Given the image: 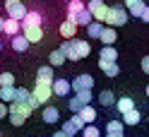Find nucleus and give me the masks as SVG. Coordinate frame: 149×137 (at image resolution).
<instances>
[{"mask_svg": "<svg viewBox=\"0 0 149 137\" xmlns=\"http://www.w3.org/2000/svg\"><path fill=\"white\" fill-rule=\"evenodd\" d=\"M29 115H31V108L26 106L24 101H10V106H7V118H10V123L15 127L24 125Z\"/></svg>", "mask_w": 149, "mask_h": 137, "instance_id": "1", "label": "nucleus"}, {"mask_svg": "<svg viewBox=\"0 0 149 137\" xmlns=\"http://www.w3.org/2000/svg\"><path fill=\"white\" fill-rule=\"evenodd\" d=\"M3 118H7V104L0 101V120H3Z\"/></svg>", "mask_w": 149, "mask_h": 137, "instance_id": "40", "label": "nucleus"}, {"mask_svg": "<svg viewBox=\"0 0 149 137\" xmlns=\"http://www.w3.org/2000/svg\"><path fill=\"white\" fill-rule=\"evenodd\" d=\"M19 29H22V22H19V19H12V17H7V19H3V29H0V34L15 36V34H19Z\"/></svg>", "mask_w": 149, "mask_h": 137, "instance_id": "10", "label": "nucleus"}, {"mask_svg": "<svg viewBox=\"0 0 149 137\" xmlns=\"http://www.w3.org/2000/svg\"><path fill=\"white\" fill-rule=\"evenodd\" d=\"M31 94L39 99V104H48L51 99H53V89H51V82H41V79H36V87Z\"/></svg>", "mask_w": 149, "mask_h": 137, "instance_id": "5", "label": "nucleus"}, {"mask_svg": "<svg viewBox=\"0 0 149 137\" xmlns=\"http://www.w3.org/2000/svg\"><path fill=\"white\" fill-rule=\"evenodd\" d=\"M116 26H106L104 24V29H101V34H99V41L104 43V46H113L116 43Z\"/></svg>", "mask_w": 149, "mask_h": 137, "instance_id": "15", "label": "nucleus"}, {"mask_svg": "<svg viewBox=\"0 0 149 137\" xmlns=\"http://www.w3.org/2000/svg\"><path fill=\"white\" fill-rule=\"evenodd\" d=\"M0 53H3V41H0Z\"/></svg>", "mask_w": 149, "mask_h": 137, "instance_id": "46", "label": "nucleus"}, {"mask_svg": "<svg viewBox=\"0 0 149 137\" xmlns=\"http://www.w3.org/2000/svg\"><path fill=\"white\" fill-rule=\"evenodd\" d=\"M113 106H118V113L123 115V113L130 111V108H135V101H132V96H120V99H116Z\"/></svg>", "mask_w": 149, "mask_h": 137, "instance_id": "18", "label": "nucleus"}, {"mask_svg": "<svg viewBox=\"0 0 149 137\" xmlns=\"http://www.w3.org/2000/svg\"><path fill=\"white\" fill-rule=\"evenodd\" d=\"M36 79H41V82H53V79H55V77H53V67H51V65H41Z\"/></svg>", "mask_w": 149, "mask_h": 137, "instance_id": "27", "label": "nucleus"}, {"mask_svg": "<svg viewBox=\"0 0 149 137\" xmlns=\"http://www.w3.org/2000/svg\"><path fill=\"white\" fill-rule=\"evenodd\" d=\"M0 87H15V75L12 72H0Z\"/></svg>", "mask_w": 149, "mask_h": 137, "instance_id": "31", "label": "nucleus"}, {"mask_svg": "<svg viewBox=\"0 0 149 137\" xmlns=\"http://www.w3.org/2000/svg\"><path fill=\"white\" fill-rule=\"evenodd\" d=\"M41 115H43V120H46V123H51V125L60 120V111H58V108H55V106H46Z\"/></svg>", "mask_w": 149, "mask_h": 137, "instance_id": "20", "label": "nucleus"}, {"mask_svg": "<svg viewBox=\"0 0 149 137\" xmlns=\"http://www.w3.org/2000/svg\"><path fill=\"white\" fill-rule=\"evenodd\" d=\"M48 63H51V67H60L63 63H65V56L60 53V48H58V51H51V56H48Z\"/></svg>", "mask_w": 149, "mask_h": 137, "instance_id": "29", "label": "nucleus"}, {"mask_svg": "<svg viewBox=\"0 0 149 137\" xmlns=\"http://www.w3.org/2000/svg\"><path fill=\"white\" fill-rule=\"evenodd\" d=\"M139 108H130L127 113H123V125H139Z\"/></svg>", "mask_w": 149, "mask_h": 137, "instance_id": "22", "label": "nucleus"}, {"mask_svg": "<svg viewBox=\"0 0 149 137\" xmlns=\"http://www.w3.org/2000/svg\"><path fill=\"white\" fill-rule=\"evenodd\" d=\"M29 94H31L29 89L19 87V89H17V94H15V101H26V99H29Z\"/></svg>", "mask_w": 149, "mask_h": 137, "instance_id": "35", "label": "nucleus"}, {"mask_svg": "<svg viewBox=\"0 0 149 137\" xmlns=\"http://www.w3.org/2000/svg\"><path fill=\"white\" fill-rule=\"evenodd\" d=\"M60 130H63V132H68V135H79L77 130H74V125H72L70 120H65V123H63V127H60Z\"/></svg>", "mask_w": 149, "mask_h": 137, "instance_id": "37", "label": "nucleus"}, {"mask_svg": "<svg viewBox=\"0 0 149 137\" xmlns=\"http://www.w3.org/2000/svg\"><path fill=\"white\" fill-rule=\"evenodd\" d=\"M147 5H149V0H147Z\"/></svg>", "mask_w": 149, "mask_h": 137, "instance_id": "48", "label": "nucleus"}, {"mask_svg": "<svg viewBox=\"0 0 149 137\" xmlns=\"http://www.w3.org/2000/svg\"><path fill=\"white\" fill-rule=\"evenodd\" d=\"M142 72H144V75H149V56L142 58Z\"/></svg>", "mask_w": 149, "mask_h": 137, "instance_id": "39", "label": "nucleus"}, {"mask_svg": "<svg viewBox=\"0 0 149 137\" xmlns=\"http://www.w3.org/2000/svg\"><path fill=\"white\" fill-rule=\"evenodd\" d=\"M5 12H7V17H12V19H19V22H22V17L26 15L24 0H5Z\"/></svg>", "mask_w": 149, "mask_h": 137, "instance_id": "4", "label": "nucleus"}, {"mask_svg": "<svg viewBox=\"0 0 149 137\" xmlns=\"http://www.w3.org/2000/svg\"><path fill=\"white\" fill-rule=\"evenodd\" d=\"M99 67L104 70V75H106V77H118V75H120V65H118V60H116V63H111V60H101V58H99Z\"/></svg>", "mask_w": 149, "mask_h": 137, "instance_id": "13", "label": "nucleus"}, {"mask_svg": "<svg viewBox=\"0 0 149 137\" xmlns=\"http://www.w3.org/2000/svg\"><path fill=\"white\" fill-rule=\"evenodd\" d=\"M77 113H79V118H82V120H84L87 125H89V123H96V118H99V113H96V108L91 106V104H87V106H82V108H79Z\"/></svg>", "mask_w": 149, "mask_h": 137, "instance_id": "16", "label": "nucleus"}, {"mask_svg": "<svg viewBox=\"0 0 149 137\" xmlns=\"http://www.w3.org/2000/svg\"><path fill=\"white\" fill-rule=\"evenodd\" d=\"M144 5H147V0H125V10H127V15L137 17V19H139V15H142Z\"/></svg>", "mask_w": 149, "mask_h": 137, "instance_id": "14", "label": "nucleus"}, {"mask_svg": "<svg viewBox=\"0 0 149 137\" xmlns=\"http://www.w3.org/2000/svg\"><path fill=\"white\" fill-rule=\"evenodd\" d=\"M127 10H125V5H113V7H108V15H106V19L104 24L106 26H125L127 24Z\"/></svg>", "mask_w": 149, "mask_h": 137, "instance_id": "2", "label": "nucleus"}, {"mask_svg": "<svg viewBox=\"0 0 149 137\" xmlns=\"http://www.w3.org/2000/svg\"><path fill=\"white\" fill-rule=\"evenodd\" d=\"M147 120H149V115H147Z\"/></svg>", "mask_w": 149, "mask_h": 137, "instance_id": "47", "label": "nucleus"}, {"mask_svg": "<svg viewBox=\"0 0 149 137\" xmlns=\"http://www.w3.org/2000/svg\"><path fill=\"white\" fill-rule=\"evenodd\" d=\"M51 89H53V96H68L70 94V82L68 79H63V77H58V79H53L51 82Z\"/></svg>", "mask_w": 149, "mask_h": 137, "instance_id": "9", "label": "nucleus"}, {"mask_svg": "<svg viewBox=\"0 0 149 137\" xmlns=\"http://www.w3.org/2000/svg\"><path fill=\"white\" fill-rule=\"evenodd\" d=\"M53 137H77V135H68V132H63V130H58V132H53Z\"/></svg>", "mask_w": 149, "mask_h": 137, "instance_id": "42", "label": "nucleus"}, {"mask_svg": "<svg viewBox=\"0 0 149 137\" xmlns=\"http://www.w3.org/2000/svg\"><path fill=\"white\" fill-rule=\"evenodd\" d=\"M0 29H3V17H0Z\"/></svg>", "mask_w": 149, "mask_h": 137, "instance_id": "45", "label": "nucleus"}, {"mask_svg": "<svg viewBox=\"0 0 149 137\" xmlns=\"http://www.w3.org/2000/svg\"><path fill=\"white\" fill-rule=\"evenodd\" d=\"M99 58H101V60H111V63H116V60H118V51H116V46H104V48L99 51Z\"/></svg>", "mask_w": 149, "mask_h": 137, "instance_id": "23", "label": "nucleus"}, {"mask_svg": "<svg viewBox=\"0 0 149 137\" xmlns=\"http://www.w3.org/2000/svg\"><path fill=\"white\" fill-rule=\"evenodd\" d=\"M123 120H108L106 123V132H123Z\"/></svg>", "mask_w": 149, "mask_h": 137, "instance_id": "32", "label": "nucleus"}, {"mask_svg": "<svg viewBox=\"0 0 149 137\" xmlns=\"http://www.w3.org/2000/svg\"><path fill=\"white\" fill-rule=\"evenodd\" d=\"M72 51L77 56V60H82V58H87L91 53V43L84 41V39H72Z\"/></svg>", "mask_w": 149, "mask_h": 137, "instance_id": "7", "label": "nucleus"}, {"mask_svg": "<svg viewBox=\"0 0 149 137\" xmlns=\"http://www.w3.org/2000/svg\"><path fill=\"white\" fill-rule=\"evenodd\" d=\"M70 123L74 125V130H77V132H79V130H82V127H84V125H87V123H84V120H82V118H79V113H74V115L70 118Z\"/></svg>", "mask_w": 149, "mask_h": 137, "instance_id": "36", "label": "nucleus"}, {"mask_svg": "<svg viewBox=\"0 0 149 137\" xmlns=\"http://www.w3.org/2000/svg\"><path fill=\"white\" fill-rule=\"evenodd\" d=\"M96 99H99V104H101V106H113V104H116V94H113L111 89H104Z\"/></svg>", "mask_w": 149, "mask_h": 137, "instance_id": "24", "label": "nucleus"}, {"mask_svg": "<svg viewBox=\"0 0 149 137\" xmlns=\"http://www.w3.org/2000/svg\"><path fill=\"white\" fill-rule=\"evenodd\" d=\"M60 53L65 56V60H74V63H79L77 56H74V51H72V39H65V41L60 43Z\"/></svg>", "mask_w": 149, "mask_h": 137, "instance_id": "21", "label": "nucleus"}, {"mask_svg": "<svg viewBox=\"0 0 149 137\" xmlns=\"http://www.w3.org/2000/svg\"><path fill=\"white\" fill-rule=\"evenodd\" d=\"M24 29V39L29 43H41L43 41V26H22Z\"/></svg>", "mask_w": 149, "mask_h": 137, "instance_id": "8", "label": "nucleus"}, {"mask_svg": "<svg viewBox=\"0 0 149 137\" xmlns=\"http://www.w3.org/2000/svg\"><path fill=\"white\" fill-rule=\"evenodd\" d=\"M10 39H12V41H10V43H12V51H17V53H24V51L31 46L29 41L24 39V34H15V36H10Z\"/></svg>", "mask_w": 149, "mask_h": 137, "instance_id": "17", "label": "nucleus"}, {"mask_svg": "<svg viewBox=\"0 0 149 137\" xmlns=\"http://www.w3.org/2000/svg\"><path fill=\"white\" fill-rule=\"evenodd\" d=\"M43 15L39 10H26V15L22 17V26H41Z\"/></svg>", "mask_w": 149, "mask_h": 137, "instance_id": "11", "label": "nucleus"}, {"mask_svg": "<svg viewBox=\"0 0 149 137\" xmlns=\"http://www.w3.org/2000/svg\"><path fill=\"white\" fill-rule=\"evenodd\" d=\"M84 7L91 12V17H94L96 22H101V24H104L106 15H108V5H104V0H87V3H84Z\"/></svg>", "mask_w": 149, "mask_h": 137, "instance_id": "3", "label": "nucleus"}, {"mask_svg": "<svg viewBox=\"0 0 149 137\" xmlns=\"http://www.w3.org/2000/svg\"><path fill=\"white\" fill-rule=\"evenodd\" d=\"M82 10H84V0H70L68 3V19H74Z\"/></svg>", "mask_w": 149, "mask_h": 137, "instance_id": "19", "label": "nucleus"}, {"mask_svg": "<svg viewBox=\"0 0 149 137\" xmlns=\"http://www.w3.org/2000/svg\"><path fill=\"white\" fill-rule=\"evenodd\" d=\"M74 94H77L79 99H82V104H91V101H94V94H91V89H84V91H74Z\"/></svg>", "mask_w": 149, "mask_h": 137, "instance_id": "34", "label": "nucleus"}, {"mask_svg": "<svg viewBox=\"0 0 149 137\" xmlns=\"http://www.w3.org/2000/svg\"><path fill=\"white\" fill-rule=\"evenodd\" d=\"M15 94H17V87H0V101L10 104L15 101Z\"/></svg>", "mask_w": 149, "mask_h": 137, "instance_id": "26", "label": "nucleus"}, {"mask_svg": "<svg viewBox=\"0 0 149 137\" xmlns=\"http://www.w3.org/2000/svg\"><path fill=\"white\" fill-rule=\"evenodd\" d=\"M77 29L79 26L74 24L72 19H63L60 22V36L63 39H74V36H77Z\"/></svg>", "mask_w": 149, "mask_h": 137, "instance_id": "12", "label": "nucleus"}, {"mask_svg": "<svg viewBox=\"0 0 149 137\" xmlns=\"http://www.w3.org/2000/svg\"><path fill=\"white\" fill-rule=\"evenodd\" d=\"M147 99H149V84H147Z\"/></svg>", "mask_w": 149, "mask_h": 137, "instance_id": "44", "label": "nucleus"}, {"mask_svg": "<svg viewBox=\"0 0 149 137\" xmlns=\"http://www.w3.org/2000/svg\"><path fill=\"white\" fill-rule=\"evenodd\" d=\"M106 137H125L123 132H106Z\"/></svg>", "mask_w": 149, "mask_h": 137, "instance_id": "43", "label": "nucleus"}, {"mask_svg": "<svg viewBox=\"0 0 149 137\" xmlns=\"http://www.w3.org/2000/svg\"><path fill=\"white\" fill-rule=\"evenodd\" d=\"M24 104H26V106H29V108H31V111H34V108H39V106H41V104H39V99H36L34 94H29V99H26V101H24Z\"/></svg>", "mask_w": 149, "mask_h": 137, "instance_id": "38", "label": "nucleus"}, {"mask_svg": "<svg viewBox=\"0 0 149 137\" xmlns=\"http://www.w3.org/2000/svg\"><path fill=\"white\" fill-rule=\"evenodd\" d=\"M101 29H104V24H101V22H96V19H91V22L87 24V36H89V39H99Z\"/></svg>", "mask_w": 149, "mask_h": 137, "instance_id": "25", "label": "nucleus"}, {"mask_svg": "<svg viewBox=\"0 0 149 137\" xmlns=\"http://www.w3.org/2000/svg\"><path fill=\"white\" fill-rule=\"evenodd\" d=\"M139 19H142V22H149V5H144V10H142V15H139Z\"/></svg>", "mask_w": 149, "mask_h": 137, "instance_id": "41", "label": "nucleus"}, {"mask_svg": "<svg viewBox=\"0 0 149 137\" xmlns=\"http://www.w3.org/2000/svg\"><path fill=\"white\" fill-rule=\"evenodd\" d=\"M82 137H101V132H99V127L94 125V123H89V125H84V127H82Z\"/></svg>", "mask_w": 149, "mask_h": 137, "instance_id": "30", "label": "nucleus"}, {"mask_svg": "<svg viewBox=\"0 0 149 137\" xmlns=\"http://www.w3.org/2000/svg\"><path fill=\"white\" fill-rule=\"evenodd\" d=\"M91 19H94V17H91V12H89V10H87V7H84V10H82V12L77 15V17H74V19H72V22H74V24H77V26H87V24H89Z\"/></svg>", "mask_w": 149, "mask_h": 137, "instance_id": "28", "label": "nucleus"}, {"mask_svg": "<svg viewBox=\"0 0 149 137\" xmlns=\"http://www.w3.org/2000/svg\"><path fill=\"white\" fill-rule=\"evenodd\" d=\"M82 106H84V104H82V99H79L77 94H74V96L70 99V101H68V108H70V111H72V113H77V111H79V108H82Z\"/></svg>", "mask_w": 149, "mask_h": 137, "instance_id": "33", "label": "nucleus"}, {"mask_svg": "<svg viewBox=\"0 0 149 137\" xmlns=\"http://www.w3.org/2000/svg\"><path fill=\"white\" fill-rule=\"evenodd\" d=\"M91 87H94V77H91V75H77L70 82V89L72 91H84V89H91Z\"/></svg>", "mask_w": 149, "mask_h": 137, "instance_id": "6", "label": "nucleus"}]
</instances>
